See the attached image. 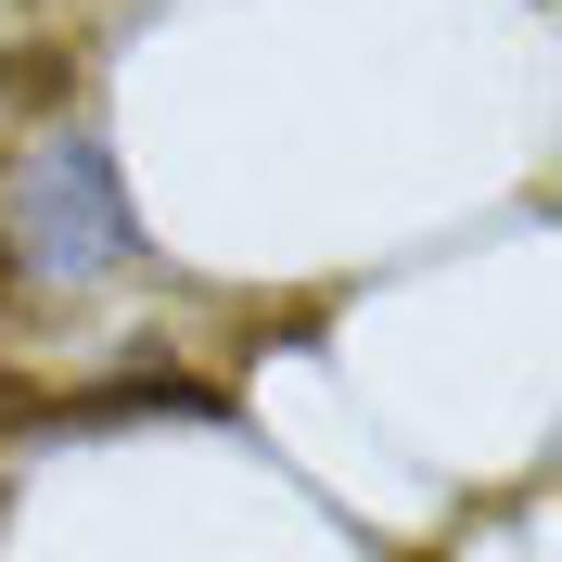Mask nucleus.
<instances>
[{
    "label": "nucleus",
    "instance_id": "f257e3e1",
    "mask_svg": "<svg viewBox=\"0 0 562 562\" xmlns=\"http://www.w3.org/2000/svg\"><path fill=\"white\" fill-rule=\"evenodd\" d=\"M77 90H90L77 26H0V128H65Z\"/></svg>",
    "mask_w": 562,
    "mask_h": 562
},
{
    "label": "nucleus",
    "instance_id": "f03ea898",
    "mask_svg": "<svg viewBox=\"0 0 562 562\" xmlns=\"http://www.w3.org/2000/svg\"><path fill=\"white\" fill-rule=\"evenodd\" d=\"M0 319H13V244H0Z\"/></svg>",
    "mask_w": 562,
    "mask_h": 562
}]
</instances>
